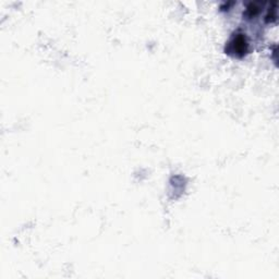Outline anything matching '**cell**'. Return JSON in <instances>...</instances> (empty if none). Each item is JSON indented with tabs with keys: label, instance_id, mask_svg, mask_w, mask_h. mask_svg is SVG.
<instances>
[{
	"label": "cell",
	"instance_id": "obj_1",
	"mask_svg": "<svg viewBox=\"0 0 279 279\" xmlns=\"http://www.w3.org/2000/svg\"><path fill=\"white\" fill-rule=\"evenodd\" d=\"M230 48L229 51L234 52L237 56H243L246 55L248 51V43L246 41V37L242 34L238 35L237 37H234L232 41L229 43Z\"/></svg>",
	"mask_w": 279,
	"mask_h": 279
}]
</instances>
